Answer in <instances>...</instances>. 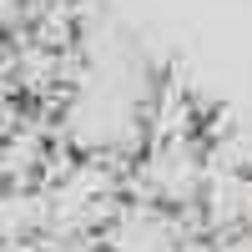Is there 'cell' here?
<instances>
[{
	"label": "cell",
	"mask_w": 252,
	"mask_h": 252,
	"mask_svg": "<svg viewBox=\"0 0 252 252\" xmlns=\"http://www.w3.org/2000/svg\"><path fill=\"white\" fill-rule=\"evenodd\" d=\"M182 252H252V237H192Z\"/></svg>",
	"instance_id": "6da1fadb"
}]
</instances>
